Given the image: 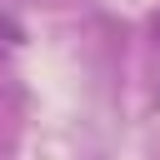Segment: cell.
I'll return each instance as SVG.
<instances>
[{
    "instance_id": "6da1fadb",
    "label": "cell",
    "mask_w": 160,
    "mask_h": 160,
    "mask_svg": "<svg viewBox=\"0 0 160 160\" xmlns=\"http://www.w3.org/2000/svg\"><path fill=\"white\" fill-rule=\"evenodd\" d=\"M155 40H160V15H155Z\"/></svg>"
}]
</instances>
